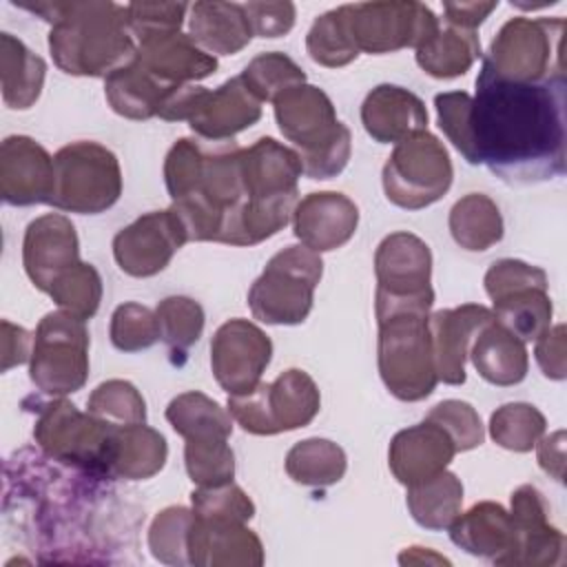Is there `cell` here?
Returning a JSON list of instances; mask_svg holds the SVG:
<instances>
[{
	"label": "cell",
	"instance_id": "obj_19",
	"mask_svg": "<svg viewBox=\"0 0 567 567\" xmlns=\"http://www.w3.org/2000/svg\"><path fill=\"white\" fill-rule=\"evenodd\" d=\"M53 157L27 135H9L0 146V195L9 206L49 204Z\"/></svg>",
	"mask_w": 567,
	"mask_h": 567
},
{
	"label": "cell",
	"instance_id": "obj_57",
	"mask_svg": "<svg viewBox=\"0 0 567 567\" xmlns=\"http://www.w3.org/2000/svg\"><path fill=\"white\" fill-rule=\"evenodd\" d=\"M498 7V0L494 2H445L443 13H445V24L476 31L478 24L485 22V18Z\"/></svg>",
	"mask_w": 567,
	"mask_h": 567
},
{
	"label": "cell",
	"instance_id": "obj_9",
	"mask_svg": "<svg viewBox=\"0 0 567 567\" xmlns=\"http://www.w3.org/2000/svg\"><path fill=\"white\" fill-rule=\"evenodd\" d=\"M122 195L120 162L97 142H71L53 155V208L97 215Z\"/></svg>",
	"mask_w": 567,
	"mask_h": 567
},
{
	"label": "cell",
	"instance_id": "obj_6",
	"mask_svg": "<svg viewBox=\"0 0 567 567\" xmlns=\"http://www.w3.org/2000/svg\"><path fill=\"white\" fill-rule=\"evenodd\" d=\"M38 410L33 439L38 447L64 463L113 478L120 425L82 414L73 403L58 396L33 403Z\"/></svg>",
	"mask_w": 567,
	"mask_h": 567
},
{
	"label": "cell",
	"instance_id": "obj_17",
	"mask_svg": "<svg viewBox=\"0 0 567 567\" xmlns=\"http://www.w3.org/2000/svg\"><path fill=\"white\" fill-rule=\"evenodd\" d=\"M270 357V339L246 319L221 323L210 341V368L228 396L250 392L268 368Z\"/></svg>",
	"mask_w": 567,
	"mask_h": 567
},
{
	"label": "cell",
	"instance_id": "obj_45",
	"mask_svg": "<svg viewBox=\"0 0 567 567\" xmlns=\"http://www.w3.org/2000/svg\"><path fill=\"white\" fill-rule=\"evenodd\" d=\"M86 412L100 421H106L120 427L146 423L144 396L137 392L133 383L122 379H111L100 383L86 401Z\"/></svg>",
	"mask_w": 567,
	"mask_h": 567
},
{
	"label": "cell",
	"instance_id": "obj_37",
	"mask_svg": "<svg viewBox=\"0 0 567 567\" xmlns=\"http://www.w3.org/2000/svg\"><path fill=\"white\" fill-rule=\"evenodd\" d=\"M450 233L465 250H487L503 239L501 210L487 195L470 193L452 206Z\"/></svg>",
	"mask_w": 567,
	"mask_h": 567
},
{
	"label": "cell",
	"instance_id": "obj_50",
	"mask_svg": "<svg viewBox=\"0 0 567 567\" xmlns=\"http://www.w3.org/2000/svg\"><path fill=\"white\" fill-rule=\"evenodd\" d=\"M190 503H193V514L199 518L246 523L255 516L252 501L235 483H226L217 487H197L190 494Z\"/></svg>",
	"mask_w": 567,
	"mask_h": 567
},
{
	"label": "cell",
	"instance_id": "obj_26",
	"mask_svg": "<svg viewBox=\"0 0 567 567\" xmlns=\"http://www.w3.org/2000/svg\"><path fill=\"white\" fill-rule=\"evenodd\" d=\"M190 565H261L264 547L239 520L199 518L193 514L188 534Z\"/></svg>",
	"mask_w": 567,
	"mask_h": 567
},
{
	"label": "cell",
	"instance_id": "obj_58",
	"mask_svg": "<svg viewBox=\"0 0 567 567\" xmlns=\"http://www.w3.org/2000/svg\"><path fill=\"white\" fill-rule=\"evenodd\" d=\"M534 447H536L538 465L543 467V472H547L549 476H554L556 481L563 483V476H565V432L556 430L549 436H540Z\"/></svg>",
	"mask_w": 567,
	"mask_h": 567
},
{
	"label": "cell",
	"instance_id": "obj_30",
	"mask_svg": "<svg viewBox=\"0 0 567 567\" xmlns=\"http://www.w3.org/2000/svg\"><path fill=\"white\" fill-rule=\"evenodd\" d=\"M476 372L492 385H516L527 377L529 357L525 343L496 319L481 328L467 354Z\"/></svg>",
	"mask_w": 567,
	"mask_h": 567
},
{
	"label": "cell",
	"instance_id": "obj_36",
	"mask_svg": "<svg viewBox=\"0 0 567 567\" xmlns=\"http://www.w3.org/2000/svg\"><path fill=\"white\" fill-rule=\"evenodd\" d=\"M168 456L166 439L146 423L124 425L117 434L113 478L144 481L157 474Z\"/></svg>",
	"mask_w": 567,
	"mask_h": 567
},
{
	"label": "cell",
	"instance_id": "obj_55",
	"mask_svg": "<svg viewBox=\"0 0 567 567\" xmlns=\"http://www.w3.org/2000/svg\"><path fill=\"white\" fill-rule=\"evenodd\" d=\"M534 357L547 379L563 381L567 377V363H565V326H549L538 339L534 348Z\"/></svg>",
	"mask_w": 567,
	"mask_h": 567
},
{
	"label": "cell",
	"instance_id": "obj_33",
	"mask_svg": "<svg viewBox=\"0 0 567 567\" xmlns=\"http://www.w3.org/2000/svg\"><path fill=\"white\" fill-rule=\"evenodd\" d=\"M414 58L416 64L432 78H458L467 73L470 66L481 58V40L476 31L445 24L416 49Z\"/></svg>",
	"mask_w": 567,
	"mask_h": 567
},
{
	"label": "cell",
	"instance_id": "obj_38",
	"mask_svg": "<svg viewBox=\"0 0 567 567\" xmlns=\"http://www.w3.org/2000/svg\"><path fill=\"white\" fill-rule=\"evenodd\" d=\"M348 467L346 452L328 439H306L286 454V474L306 487H328L343 478Z\"/></svg>",
	"mask_w": 567,
	"mask_h": 567
},
{
	"label": "cell",
	"instance_id": "obj_20",
	"mask_svg": "<svg viewBox=\"0 0 567 567\" xmlns=\"http://www.w3.org/2000/svg\"><path fill=\"white\" fill-rule=\"evenodd\" d=\"M494 319V312L481 303L439 310L427 317L432 354L439 381L447 385L465 383V359L474 337Z\"/></svg>",
	"mask_w": 567,
	"mask_h": 567
},
{
	"label": "cell",
	"instance_id": "obj_24",
	"mask_svg": "<svg viewBox=\"0 0 567 567\" xmlns=\"http://www.w3.org/2000/svg\"><path fill=\"white\" fill-rule=\"evenodd\" d=\"M454 454L456 447L450 434L441 425L423 419L421 423L394 434L388 463L394 478L410 487L443 472Z\"/></svg>",
	"mask_w": 567,
	"mask_h": 567
},
{
	"label": "cell",
	"instance_id": "obj_43",
	"mask_svg": "<svg viewBox=\"0 0 567 567\" xmlns=\"http://www.w3.org/2000/svg\"><path fill=\"white\" fill-rule=\"evenodd\" d=\"M51 299L60 310L86 321L91 319L102 301V277L100 272L84 261L66 268L49 288Z\"/></svg>",
	"mask_w": 567,
	"mask_h": 567
},
{
	"label": "cell",
	"instance_id": "obj_3",
	"mask_svg": "<svg viewBox=\"0 0 567 567\" xmlns=\"http://www.w3.org/2000/svg\"><path fill=\"white\" fill-rule=\"evenodd\" d=\"M51 24L49 51L69 75L109 78L131 64L137 44L126 7L115 2H35L20 4Z\"/></svg>",
	"mask_w": 567,
	"mask_h": 567
},
{
	"label": "cell",
	"instance_id": "obj_49",
	"mask_svg": "<svg viewBox=\"0 0 567 567\" xmlns=\"http://www.w3.org/2000/svg\"><path fill=\"white\" fill-rule=\"evenodd\" d=\"M425 419L441 425L450 434L456 452L474 450L485 439L481 416L467 401H458V399L441 401L425 414Z\"/></svg>",
	"mask_w": 567,
	"mask_h": 567
},
{
	"label": "cell",
	"instance_id": "obj_7",
	"mask_svg": "<svg viewBox=\"0 0 567 567\" xmlns=\"http://www.w3.org/2000/svg\"><path fill=\"white\" fill-rule=\"evenodd\" d=\"M427 317L425 310H399L377 319L379 374L399 401H421L436 388Z\"/></svg>",
	"mask_w": 567,
	"mask_h": 567
},
{
	"label": "cell",
	"instance_id": "obj_52",
	"mask_svg": "<svg viewBox=\"0 0 567 567\" xmlns=\"http://www.w3.org/2000/svg\"><path fill=\"white\" fill-rule=\"evenodd\" d=\"M485 292L492 301L523 290V288H547V272L538 266H529L520 259H498L485 272Z\"/></svg>",
	"mask_w": 567,
	"mask_h": 567
},
{
	"label": "cell",
	"instance_id": "obj_29",
	"mask_svg": "<svg viewBox=\"0 0 567 567\" xmlns=\"http://www.w3.org/2000/svg\"><path fill=\"white\" fill-rule=\"evenodd\" d=\"M190 40L210 55H235L248 47L252 27L244 4L195 2L188 18Z\"/></svg>",
	"mask_w": 567,
	"mask_h": 567
},
{
	"label": "cell",
	"instance_id": "obj_13",
	"mask_svg": "<svg viewBox=\"0 0 567 567\" xmlns=\"http://www.w3.org/2000/svg\"><path fill=\"white\" fill-rule=\"evenodd\" d=\"M454 168L443 142L427 128L394 144L383 166L385 197L405 210L439 202L452 186Z\"/></svg>",
	"mask_w": 567,
	"mask_h": 567
},
{
	"label": "cell",
	"instance_id": "obj_11",
	"mask_svg": "<svg viewBox=\"0 0 567 567\" xmlns=\"http://www.w3.org/2000/svg\"><path fill=\"white\" fill-rule=\"evenodd\" d=\"M565 20L556 18H512L489 44L483 58L496 75L518 82H540L565 75L563 64Z\"/></svg>",
	"mask_w": 567,
	"mask_h": 567
},
{
	"label": "cell",
	"instance_id": "obj_14",
	"mask_svg": "<svg viewBox=\"0 0 567 567\" xmlns=\"http://www.w3.org/2000/svg\"><path fill=\"white\" fill-rule=\"evenodd\" d=\"M29 377L49 394L64 396L78 392L89 379V330L82 319L55 310L40 319L33 334Z\"/></svg>",
	"mask_w": 567,
	"mask_h": 567
},
{
	"label": "cell",
	"instance_id": "obj_48",
	"mask_svg": "<svg viewBox=\"0 0 567 567\" xmlns=\"http://www.w3.org/2000/svg\"><path fill=\"white\" fill-rule=\"evenodd\" d=\"M111 343L122 352H140L159 339L157 317L151 308L126 301L111 317Z\"/></svg>",
	"mask_w": 567,
	"mask_h": 567
},
{
	"label": "cell",
	"instance_id": "obj_4",
	"mask_svg": "<svg viewBox=\"0 0 567 567\" xmlns=\"http://www.w3.org/2000/svg\"><path fill=\"white\" fill-rule=\"evenodd\" d=\"M275 120L281 135L299 148L303 175L337 177L352 151L350 128L337 120L332 100L312 84H295L275 97Z\"/></svg>",
	"mask_w": 567,
	"mask_h": 567
},
{
	"label": "cell",
	"instance_id": "obj_16",
	"mask_svg": "<svg viewBox=\"0 0 567 567\" xmlns=\"http://www.w3.org/2000/svg\"><path fill=\"white\" fill-rule=\"evenodd\" d=\"M439 18L423 2H357L350 4V33L359 53H392L419 49L439 31Z\"/></svg>",
	"mask_w": 567,
	"mask_h": 567
},
{
	"label": "cell",
	"instance_id": "obj_51",
	"mask_svg": "<svg viewBox=\"0 0 567 567\" xmlns=\"http://www.w3.org/2000/svg\"><path fill=\"white\" fill-rule=\"evenodd\" d=\"M190 4L184 2H131L126 4L128 29L137 42L179 33Z\"/></svg>",
	"mask_w": 567,
	"mask_h": 567
},
{
	"label": "cell",
	"instance_id": "obj_35",
	"mask_svg": "<svg viewBox=\"0 0 567 567\" xmlns=\"http://www.w3.org/2000/svg\"><path fill=\"white\" fill-rule=\"evenodd\" d=\"M166 421L186 441L228 439L233 434V416L228 410L197 390L175 396L166 408Z\"/></svg>",
	"mask_w": 567,
	"mask_h": 567
},
{
	"label": "cell",
	"instance_id": "obj_12",
	"mask_svg": "<svg viewBox=\"0 0 567 567\" xmlns=\"http://www.w3.org/2000/svg\"><path fill=\"white\" fill-rule=\"evenodd\" d=\"M321 408L315 379L297 368L281 372L272 383H257L246 394L228 396V414L246 432L270 436L306 427Z\"/></svg>",
	"mask_w": 567,
	"mask_h": 567
},
{
	"label": "cell",
	"instance_id": "obj_5",
	"mask_svg": "<svg viewBox=\"0 0 567 567\" xmlns=\"http://www.w3.org/2000/svg\"><path fill=\"white\" fill-rule=\"evenodd\" d=\"M248 210L244 217V246L277 235L297 206V182L303 175L299 153L275 137H259L241 151Z\"/></svg>",
	"mask_w": 567,
	"mask_h": 567
},
{
	"label": "cell",
	"instance_id": "obj_54",
	"mask_svg": "<svg viewBox=\"0 0 567 567\" xmlns=\"http://www.w3.org/2000/svg\"><path fill=\"white\" fill-rule=\"evenodd\" d=\"M246 16L252 27V35L279 38L286 35L292 24L297 9L292 2H246Z\"/></svg>",
	"mask_w": 567,
	"mask_h": 567
},
{
	"label": "cell",
	"instance_id": "obj_28",
	"mask_svg": "<svg viewBox=\"0 0 567 567\" xmlns=\"http://www.w3.org/2000/svg\"><path fill=\"white\" fill-rule=\"evenodd\" d=\"M135 60L168 86L190 84L217 69L215 55L202 51L190 35L168 33L137 42Z\"/></svg>",
	"mask_w": 567,
	"mask_h": 567
},
{
	"label": "cell",
	"instance_id": "obj_40",
	"mask_svg": "<svg viewBox=\"0 0 567 567\" xmlns=\"http://www.w3.org/2000/svg\"><path fill=\"white\" fill-rule=\"evenodd\" d=\"M306 51L317 64L328 69L346 66L359 55L350 33V4L330 9L312 22L306 35Z\"/></svg>",
	"mask_w": 567,
	"mask_h": 567
},
{
	"label": "cell",
	"instance_id": "obj_44",
	"mask_svg": "<svg viewBox=\"0 0 567 567\" xmlns=\"http://www.w3.org/2000/svg\"><path fill=\"white\" fill-rule=\"evenodd\" d=\"M239 78L259 102H275V97L286 89L306 82L303 69L279 51L259 53L246 64Z\"/></svg>",
	"mask_w": 567,
	"mask_h": 567
},
{
	"label": "cell",
	"instance_id": "obj_1",
	"mask_svg": "<svg viewBox=\"0 0 567 567\" xmlns=\"http://www.w3.org/2000/svg\"><path fill=\"white\" fill-rule=\"evenodd\" d=\"M115 478L24 447L4 465V516L38 563H117L135 547L144 514Z\"/></svg>",
	"mask_w": 567,
	"mask_h": 567
},
{
	"label": "cell",
	"instance_id": "obj_23",
	"mask_svg": "<svg viewBox=\"0 0 567 567\" xmlns=\"http://www.w3.org/2000/svg\"><path fill=\"white\" fill-rule=\"evenodd\" d=\"M549 505L540 489L520 485L512 494L509 518L516 532V549L509 565H554L563 558L565 536L549 525Z\"/></svg>",
	"mask_w": 567,
	"mask_h": 567
},
{
	"label": "cell",
	"instance_id": "obj_21",
	"mask_svg": "<svg viewBox=\"0 0 567 567\" xmlns=\"http://www.w3.org/2000/svg\"><path fill=\"white\" fill-rule=\"evenodd\" d=\"M78 235L69 217L60 213H47L27 226L22 244V264L31 284L49 292L51 284L71 266H75Z\"/></svg>",
	"mask_w": 567,
	"mask_h": 567
},
{
	"label": "cell",
	"instance_id": "obj_46",
	"mask_svg": "<svg viewBox=\"0 0 567 567\" xmlns=\"http://www.w3.org/2000/svg\"><path fill=\"white\" fill-rule=\"evenodd\" d=\"M193 525V509L173 505L162 509L148 529V549L164 565H190L188 534Z\"/></svg>",
	"mask_w": 567,
	"mask_h": 567
},
{
	"label": "cell",
	"instance_id": "obj_18",
	"mask_svg": "<svg viewBox=\"0 0 567 567\" xmlns=\"http://www.w3.org/2000/svg\"><path fill=\"white\" fill-rule=\"evenodd\" d=\"M186 241V233L171 208L153 210L113 237V257L126 275L153 277L171 264Z\"/></svg>",
	"mask_w": 567,
	"mask_h": 567
},
{
	"label": "cell",
	"instance_id": "obj_41",
	"mask_svg": "<svg viewBox=\"0 0 567 567\" xmlns=\"http://www.w3.org/2000/svg\"><path fill=\"white\" fill-rule=\"evenodd\" d=\"M159 339L173 354V363H182V357L199 341L204 330V310L190 297H166L155 308Z\"/></svg>",
	"mask_w": 567,
	"mask_h": 567
},
{
	"label": "cell",
	"instance_id": "obj_31",
	"mask_svg": "<svg viewBox=\"0 0 567 567\" xmlns=\"http://www.w3.org/2000/svg\"><path fill=\"white\" fill-rule=\"evenodd\" d=\"M173 89L177 86L164 84L137 60L104 78V95L109 106L128 120H148L157 115Z\"/></svg>",
	"mask_w": 567,
	"mask_h": 567
},
{
	"label": "cell",
	"instance_id": "obj_42",
	"mask_svg": "<svg viewBox=\"0 0 567 567\" xmlns=\"http://www.w3.org/2000/svg\"><path fill=\"white\" fill-rule=\"evenodd\" d=\"M547 421L532 403H505L489 416V436L512 452H529L545 434Z\"/></svg>",
	"mask_w": 567,
	"mask_h": 567
},
{
	"label": "cell",
	"instance_id": "obj_39",
	"mask_svg": "<svg viewBox=\"0 0 567 567\" xmlns=\"http://www.w3.org/2000/svg\"><path fill=\"white\" fill-rule=\"evenodd\" d=\"M494 319L523 343L536 341L551 326V299L547 288L514 290L494 301Z\"/></svg>",
	"mask_w": 567,
	"mask_h": 567
},
{
	"label": "cell",
	"instance_id": "obj_34",
	"mask_svg": "<svg viewBox=\"0 0 567 567\" xmlns=\"http://www.w3.org/2000/svg\"><path fill=\"white\" fill-rule=\"evenodd\" d=\"M408 509L412 518L432 532L447 529L461 514L463 483L456 474L443 470L436 476L408 487Z\"/></svg>",
	"mask_w": 567,
	"mask_h": 567
},
{
	"label": "cell",
	"instance_id": "obj_56",
	"mask_svg": "<svg viewBox=\"0 0 567 567\" xmlns=\"http://www.w3.org/2000/svg\"><path fill=\"white\" fill-rule=\"evenodd\" d=\"M33 334L11 321H2V372L31 359Z\"/></svg>",
	"mask_w": 567,
	"mask_h": 567
},
{
	"label": "cell",
	"instance_id": "obj_27",
	"mask_svg": "<svg viewBox=\"0 0 567 567\" xmlns=\"http://www.w3.org/2000/svg\"><path fill=\"white\" fill-rule=\"evenodd\" d=\"M450 538L472 556L496 565H509L516 549V532L509 512L492 501L476 503L450 525Z\"/></svg>",
	"mask_w": 567,
	"mask_h": 567
},
{
	"label": "cell",
	"instance_id": "obj_15",
	"mask_svg": "<svg viewBox=\"0 0 567 567\" xmlns=\"http://www.w3.org/2000/svg\"><path fill=\"white\" fill-rule=\"evenodd\" d=\"M377 319L396 310H427L434 303L430 286L432 252L430 246L405 230L388 235L374 255Z\"/></svg>",
	"mask_w": 567,
	"mask_h": 567
},
{
	"label": "cell",
	"instance_id": "obj_25",
	"mask_svg": "<svg viewBox=\"0 0 567 567\" xmlns=\"http://www.w3.org/2000/svg\"><path fill=\"white\" fill-rule=\"evenodd\" d=\"M361 122L374 142L399 144L427 128V109L412 91L396 84H379L361 104Z\"/></svg>",
	"mask_w": 567,
	"mask_h": 567
},
{
	"label": "cell",
	"instance_id": "obj_47",
	"mask_svg": "<svg viewBox=\"0 0 567 567\" xmlns=\"http://www.w3.org/2000/svg\"><path fill=\"white\" fill-rule=\"evenodd\" d=\"M186 472L199 487H217L233 483L235 456L228 447V439L186 441L184 445Z\"/></svg>",
	"mask_w": 567,
	"mask_h": 567
},
{
	"label": "cell",
	"instance_id": "obj_10",
	"mask_svg": "<svg viewBox=\"0 0 567 567\" xmlns=\"http://www.w3.org/2000/svg\"><path fill=\"white\" fill-rule=\"evenodd\" d=\"M157 117L166 122L186 120L202 140L228 142L261 117V102L237 75L213 91L197 84L173 89Z\"/></svg>",
	"mask_w": 567,
	"mask_h": 567
},
{
	"label": "cell",
	"instance_id": "obj_32",
	"mask_svg": "<svg viewBox=\"0 0 567 567\" xmlns=\"http://www.w3.org/2000/svg\"><path fill=\"white\" fill-rule=\"evenodd\" d=\"M2 100L9 109H29L42 93L47 62L11 33L0 35Z\"/></svg>",
	"mask_w": 567,
	"mask_h": 567
},
{
	"label": "cell",
	"instance_id": "obj_53",
	"mask_svg": "<svg viewBox=\"0 0 567 567\" xmlns=\"http://www.w3.org/2000/svg\"><path fill=\"white\" fill-rule=\"evenodd\" d=\"M470 104H472V95L465 91H447L434 97L439 126L461 155L465 151V140H467Z\"/></svg>",
	"mask_w": 567,
	"mask_h": 567
},
{
	"label": "cell",
	"instance_id": "obj_8",
	"mask_svg": "<svg viewBox=\"0 0 567 567\" xmlns=\"http://www.w3.org/2000/svg\"><path fill=\"white\" fill-rule=\"evenodd\" d=\"M321 275L323 261L319 252L303 244L279 250L248 290L252 317L270 326H297L306 321Z\"/></svg>",
	"mask_w": 567,
	"mask_h": 567
},
{
	"label": "cell",
	"instance_id": "obj_2",
	"mask_svg": "<svg viewBox=\"0 0 567 567\" xmlns=\"http://www.w3.org/2000/svg\"><path fill=\"white\" fill-rule=\"evenodd\" d=\"M463 157L505 184H540L565 173L567 78L518 82L481 64Z\"/></svg>",
	"mask_w": 567,
	"mask_h": 567
},
{
	"label": "cell",
	"instance_id": "obj_22",
	"mask_svg": "<svg viewBox=\"0 0 567 567\" xmlns=\"http://www.w3.org/2000/svg\"><path fill=\"white\" fill-rule=\"evenodd\" d=\"M359 226L357 204L337 190L310 193L297 202L292 213L295 237L315 252L341 248Z\"/></svg>",
	"mask_w": 567,
	"mask_h": 567
}]
</instances>
